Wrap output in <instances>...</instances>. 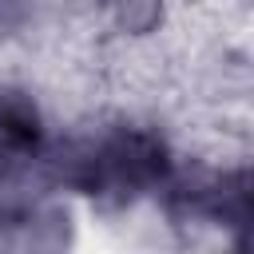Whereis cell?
I'll return each mask as SVG.
<instances>
[{"mask_svg":"<svg viewBox=\"0 0 254 254\" xmlns=\"http://www.w3.org/2000/svg\"><path fill=\"white\" fill-rule=\"evenodd\" d=\"M190 143V123L159 99L71 107L44 179L79 202L87 222H143Z\"/></svg>","mask_w":254,"mask_h":254,"instance_id":"cell-1","label":"cell"},{"mask_svg":"<svg viewBox=\"0 0 254 254\" xmlns=\"http://www.w3.org/2000/svg\"><path fill=\"white\" fill-rule=\"evenodd\" d=\"M67 111L48 75L32 64L0 60V175H44V159Z\"/></svg>","mask_w":254,"mask_h":254,"instance_id":"cell-2","label":"cell"}]
</instances>
